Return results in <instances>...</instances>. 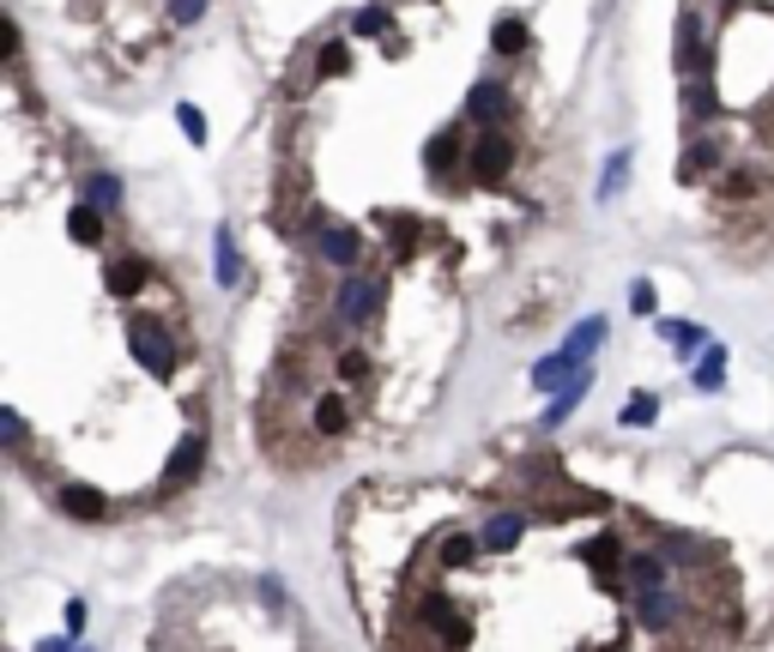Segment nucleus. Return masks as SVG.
Instances as JSON below:
<instances>
[{
    "instance_id": "obj_1",
    "label": "nucleus",
    "mask_w": 774,
    "mask_h": 652,
    "mask_svg": "<svg viewBox=\"0 0 774 652\" xmlns=\"http://www.w3.org/2000/svg\"><path fill=\"white\" fill-rule=\"evenodd\" d=\"M623 575H630V604L635 616H642V628H654V635H666V628H678V587H671V562L654 556V550H635L630 562H623Z\"/></svg>"
},
{
    "instance_id": "obj_2",
    "label": "nucleus",
    "mask_w": 774,
    "mask_h": 652,
    "mask_svg": "<svg viewBox=\"0 0 774 652\" xmlns=\"http://www.w3.org/2000/svg\"><path fill=\"white\" fill-rule=\"evenodd\" d=\"M381 302H388V278H376V273H345L340 290H333V314L345 326H369L381 314Z\"/></svg>"
},
{
    "instance_id": "obj_3",
    "label": "nucleus",
    "mask_w": 774,
    "mask_h": 652,
    "mask_svg": "<svg viewBox=\"0 0 774 652\" xmlns=\"http://www.w3.org/2000/svg\"><path fill=\"white\" fill-rule=\"evenodd\" d=\"M466 170H473V182H485V188L509 182V170H514V140H509V133H497V128H485V133L473 140V152H466Z\"/></svg>"
},
{
    "instance_id": "obj_4",
    "label": "nucleus",
    "mask_w": 774,
    "mask_h": 652,
    "mask_svg": "<svg viewBox=\"0 0 774 652\" xmlns=\"http://www.w3.org/2000/svg\"><path fill=\"white\" fill-rule=\"evenodd\" d=\"M128 351L145 363V375H158V381L176 375V339L164 333L158 321H133L128 326Z\"/></svg>"
},
{
    "instance_id": "obj_5",
    "label": "nucleus",
    "mask_w": 774,
    "mask_h": 652,
    "mask_svg": "<svg viewBox=\"0 0 774 652\" xmlns=\"http://www.w3.org/2000/svg\"><path fill=\"white\" fill-rule=\"evenodd\" d=\"M206 471V435H182L176 442V454H170V466H164V496H176V490H188V483Z\"/></svg>"
},
{
    "instance_id": "obj_6",
    "label": "nucleus",
    "mask_w": 774,
    "mask_h": 652,
    "mask_svg": "<svg viewBox=\"0 0 774 652\" xmlns=\"http://www.w3.org/2000/svg\"><path fill=\"white\" fill-rule=\"evenodd\" d=\"M526 538V514L521 508H497L485 526H478V544L485 550H514Z\"/></svg>"
},
{
    "instance_id": "obj_7",
    "label": "nucleus",
    "mask_w": 774,
    "mask_h": 652,
    "mask_svg": "<svg viewBox=\"0 0 774 652\" xmlns=\"http://www.w3.org/2000/svg\"><path fill=\"white\" fill-rule=\"evenodd\" d=\"M315 254H321L328 266H345V273H352V266H357V254H364V249H357V230H345V224H321V236H315Z\"/></svg>"
},
{
    "instance_id": "obj_8",
    "label": "nucleus",
    "mask_w": 774,
    "mask_h": 652,
    "mask_svg": "<svg viewBox=\"0 0 774 652\" xmlns=\"http://www.w3.org/2000/svg\"><path fill=\"white\" fill-rule=\"evenodd\" d=\"M466 116H473L478 128H497V121L509 116V92H502L497 79H490V85H473V97H466Z\"/></svg>"
},
{
    "instance_id": "obj_9",
    "label": "nucleus",
    "mask_w": 774,
    "mask_h": 652,
    "mask_svg": "<svg viewBox=\"0 0 774 652\" xmlns=\"http://www.w3.org/2000/svg\"><path fill=\"white\" fill-rule=\"evenodd\" d=\"M61 514H67V520H104L109 502L97 496L92 483H67V490H61Z\"/></svg>"
},
{
    "instance_id": "obj_10",
    "label": "nucleus",
    "mask_w": 774,
    "mask_h": 652,
    "mask_svg": "<svg viewBox=\"0 0 774 652\" xmlns=\"http://www.w3.org/2000/svg\"><path fill=\"white\" fill-rule=\"evenodd\" d=\"M466 152H473V145H460V133H436L430 152H424V164H430V176H454Z\"/></svg>"
},
{
    "instance_id": "obj_11",
    "label": "nucleus",
    "mask_w": 774,
    "mask_h": 652,
    "mask_svg": "<svg viewBox=\"0 0 774 652\" xmlns=\"http://www.w3.org/2000/svg\"><path fill=\"white\" fill-rule=\"evenodd\" d=\"M605 333H611V326H605V314H587V321H581L575 333H569V339H563V351L575 357V363H587V357H593V351H599V345H605Z\"/></svg>"
},
{
    "instance_id": "obj_12",
    "label": "nucleus",
    "mask_w": 774,
    "mask_h": 652,
    "mask_svg": "<svg viewBox=\"0 0 774 652\" xmlns=\"http://www.w3.org/2000/svg\"><path fill=\"white\" fill-rule=\"evenodd\" d=\"M587 393H593V369H575V381H569V387H557V399H551V411H545V423L557 430V423H563L569 411L587 399Z\"/></svg>"
},
{
    "instance_id": "obj_13",
    "label": "nucleus",
    "mask_w": 774,
    "mask_h": 652,
    "mask_svg": "<svg viewBox=\"0 0 774 652\" xmlns=\"http://www.w3.org/2000/svg\"><path fill=\"white\" fill-rule=\"evenodd\" d=\"M345 423H352L345 393H321V399H315V435H345Z\"/></svg>"
},
{
    "instance_id": "obj_14",
    "label": "nucleus",
    "mask_w": 774,
    "mask_h": 652,
    "mask_svg": "<svg viewBox=\"0 0 774 652\" xmlns=\"http://www.w3.org/2000/svg\"><path fill=\"white\" fill-rule=\"evenodd\" d=\"M212 249H218V285L237 290V285H242V254H237V236H230V224H218V242H212Z\"/></svg>"
},
{
    "instance_id": "obj_15",
    "label": "nucleus",
    "mask_w": 774,
    "mask_h": 652,
    "mask_svg": "<svg viewBox=\"0 0 774 652\" xmlns=\"http://www.w3.org/2000/svg\"><path fill=\"white\" fill-rule=\"evenodd\" d=\"M575 369H587V363H575L569 351H557V357H545V363H533V387H569Z\"/></svg>"
},
{
    "instance_id": "obj_16",
    "label": "nucleus",
    "mask_w": 774,
    "mask_h": 652,
    "mask_svg": "<svg viewBox=\"0 0 774 652\" xmlns=\"http://www.w3.org/2000/svg\"><path fill=\"white\" fill-rule=\"evenodd\" d=\"M67 236H73L80 249H97V242H104V212H97V206H73V218H67Z\"/></svg>"
},
{
    "instance_id": "obj_17",
    "label": "nucleus",
    "mask_w": 774,
    "mask_h": 652,
    "mask_svg": "<svg viewBox=\"0 0 774 652\" xmlns=\"http://www.w3.org/2000/svg\"><path fill=\"white\" fill-rule=\"evenodd\" d=\"M695 387L721 393L726 387V345H702V363H695Z\"/></svg>"
},
{
    "instance_id": "obj_18",
    "label": "nucleus",
    "mask_w": 774,
    "mask_h": 652,
    "mask_svg": "<svg viewBox=\"0 0 774 652\" xmlns=\"http://www.w3.org/2000/svg\"><path fill=\"white\" fill-rule=\"evenodd\" d=\"M526 43H533L526 19H502V25L490 31V49H497V55H526Z\"/></svg>"
},
{
    "instance_id": "obj_19",
    "label": "nucleus",
    "mask_w": 774,
    "mask_h": 652,
    "mask_svg": "<svg viewBox=\"0 0 774 652\" xmlns=\"http://www.w3.org/2000/svg\"><path fill=\"white\" fill-rule=\"evenodd\" d=\"M109 290H116V297H140V290H145V261H133V254H128V261H116V266H109Z\"/></svg>"
},
{
    "instance_id": "obj_20",
    "label": "nucleus",
    "mask_w": 774,
    "mask_h": 652,
    "mask_svg": "<svg viewBox=\"0 0 774 652\" xmlns=\"http://www.w3.org/2000/svg\"><path fill=\"white\" fill-rule=\"evenodd\" d=\"M315 73L321 79H340V73H352V43H321V55H315Z\"/></svg>"
},
{
    "instance_id": "obj_21",
    "label": "nucleus",
    "mask_w": 774,
    "mask_h": 652,
    "mask_svg": "<svg viewBox=\"0 0 774 652\" xmlns=\"http://www.w3.org/2000/svg\"><path fill=\"white\" fill-rule=\"evenodd\" d=\"M654 418H659V399H654V393H635V399L617 411V423H623V430H647Z\"/></svg>"
},
{
    "instance_id": "obj_22",
    "label": "nucleus",
    "mask_w": 774,
    "mask_h": 652,
    "mask_svg": "<svg viewBox=\"0 0 774 652\" xmlns=\"http://www.w3.org/2000/svg\"><path fill=\"white\" fill-rule=\"evenodd\" d=\"M85 206L116 212L121 206V182H116V176H92V182H85Z\"/></svg>"
},
{
    "instance_id": "obj_23",
    "label": "nucleus",
    "mask_w": 774,
    "mask_h": 652,
    "mask_svg": "<svg viewBox=\"0 0 774 652\" xmlns=\"http://www.w3.org/2000/svg\"><path fill=\"white\" fill-rule=\"evenodd\" d=\"M659 339L678 345V357H690L695 345H708V339H702V326H683V321H659Z\"/></svg>"
},
{
    "instance_id": "obj_24",
    "label": "nucleus",
    "mask_w": 774,
    "mask_h": 652,
    "mask_svg": "<svg viewBox=\"0 0 774 652\" xmlns=\"http://www.w3.org/2000/svg\"><path fill=\"white\" fill-rule=\"evenodd\" d=\"M587 562L599 568V575H611L617 562H630V550L617 544V538H593V544H587Z\"/></svg>"
},
{
    "instance_id": "obj_25",
    "label": "nucleus",
    "mask_w": 774,
    "mask_h": 652,
    "mask_svg": "<svg viewBox=\"0 0 774 652\" xmlns=\"http://www.w3.org/2000/svg\"><path fill=\"white\" fill-rule=\"evenodd\" d=\"M708 164H721V145L695 140V145H690V164H683V170H678V182H695V176L708 170Z\"/></svg>"
},
{
    "instance_id": "obj_26",
    "label": "nucleus",
    "mask_w": 774,
    "mask_h": 652,
    "mask_svg": "<svg viewBox=\"0 0 774 652\" xmlns=\"http://www.w3.org/2000/svg\"><path fill=\"white\" fill-rule=\"evenodd\" d=\"M623 176H630V152H611V164H605V182H599V200H611L617 188H623Z\"/></svg>"
},
{
    "instance_id": "obj_27",
    "label": "nucleus",
    "mask_w": 774,
    "mask_h": 652,
    "mask_svg": "<svg viewBox=\"0 0 774 652\" xmlns=\"http://www.w3.org/2000/svg\"><path fill=\"white\" fill-rule=\"evenodd\" d=\"M176 128H182V133H188V140H194V145L206 140V116H200L194 104H176Z\"/></svg>"
},
{
    "instance_id": "obj_28",
    "label": "nucleus",
    "mask_w": 774,
    "mask_h": 652,
    "mask_svg": "<svg viewBox=\"0 0 774 652\" xmlns=\"http://www.w3.org/2000/svg\"><path fill=\"white\" fill-rule=\"evenodd\" d=\"M683 104H690V116H714V92L695 79V85H683Z\"/></svg>"
},
{
    "instance_id": "obj_29",
    "label": "nucleus",
    "mask_w": 774,
    "mask_h": 652,
    "mask_svg": "<svg viewBox=\"0 0 774 652\" xmlns=\"http://www.w3.org/2000/svg\"><path fill=\"white\" fill-rule=\"evenodd\" d=\"M170 19L176 25H200V19H206V0H170Z\"/></svg>"
},
{
    "instance_id": "obj_30",
    "label": "nucleus",
    "mask_w": 774,
    "mask_h": 652,
    "mask_svg": "<svg viewBox=\"0 0 774 652\" xmlns=\"http://www.w3.org/2000/svg\"><path fill=\"white\" fill-rule=\"evenodd\" d=\"M478 550H473V538H448V550H442V562L448 568H460V562H473Z\"/></svg>"
},
{
    "instance_id": "obj_31",
    "label": "nucleus",
    "mask_w": 774,
    "mask_h": 652,
    "mask_svg": "<svg viewBox=\"0 0 774 652\" xmlns=\"http://www.w3.org/2000/svg\"><path fill=\"white\" fill-rule=\"evenodd\" d=\"M381 25H388L381 7H364V13H357V37H381Z\"/></svg>"
},
{
    "instance_id": "obj_32",
    "label": "nucleus",
    "mask_w": 774,
    "mask_h": 652,
    "mask_svg": "<svg viewBox=\"0 0 774 652\" xmlns=\"http://www.w3.org/2000/svg\"><path fill=\"white\" fill-rule=\"evenodd\" d=\"M630 309H635V314H654V285H647V278L630 290Z\"/></svg>"
},
{
    "instance_id": "obj_33",
    "label": "nucleus",
    "mask_w": 774,
    "mask_h": 652,
    "mask_svg": "<svg viewBox=\"0 0 774 652\" xmlns=\"http://www.w3.org/2000/svg\"><path fill=\"white\" fill-rule=\"evenodd\" d=\"M37 652H73V647H67V640H43Z\"/></svg>"
}]
</instances>
